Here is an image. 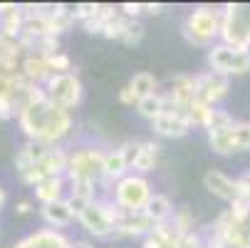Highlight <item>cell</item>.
Listing matches in <instances>:
<instances>
[{
    "instance_id": "6da1fadb",
    "label": "cell",
    "mask_w": 250,
    "mask_h": 248,
    "mask_svg": "<svg viewBox=\"0 0 250 248\" xmlns=\"http://www.w3.org/2000/svg\"><path fill=\"white\" fill-rule=\"evenodd\" d=\"M18 127L27 136V141H40L47 147H57L60 141L72 132V114L69 110L57 107L47 97L42 102L30 104L18 114Z\"/></svg>"
},
{
    "instance_id": "7a4b0ae2",
    "label": "cell",
    "mask_w": 250,
    "mask_h": 248,
    "mask_svg": "<svg viewBox=\"0 0 250 248\" xmlns=\"http://www.w3.org/2000/svg\"><path fill=\"white\" fill-rule=\"evenodd\" d=\"M221 40L238 50H250V3H228L221 10Z\"/></svg>"
},
{
    "instance_id": "3957f363",
    "label": "cell",
    "mask_w": 250,
    "mask_h": 248,
    "mask_svg": "<svg viewBox=\"0 0 250 248\" xmlns=\"http://www.w3.org/2000/svg\"><path fill=\"white\" fill-rule=\"evenodd\" d=\"M184 38L191 45L208 47L216 38H221V10L210 5L193 8L184 23Z\"/></svg>"
},
{
    "instance_id": "277c9868",
    "label": "cell",
    "mask_w": 250,
    "mask_h": 248,
    "mask_svg": "<svg viewBox=\"0 0 250 248\" xmlns=\"http://www.w3.org/2000/svg\"><path fill=\"white\" fill-rule=\"evenodd\" d=\"M122 216H124V208H119L114 201H99L97 199L84 208V214L77 221L94 238H112L117 233V224Z\"/></svg>"
},
{
    "instance_id": "5b68a950",
    "label": "cell",
    "mask_w": 250,
    "mask_h": 248,
    "mask_svg": "<svg viewBox=\"0 0 250 248\" xmlns=\"http://www.w3.org/2000/svg\"><path fill=\"white\" fill-rule=\"evenodd\" d=\"M154 196L151 191V184L146 176L141 174H126L122 181L114 184V203L129 214H139V211H144L149 199Z\"/></svg>"
},
{
    "instance_id": "8992f818",
    "label": "cell",
    "mask_w": 250,
    "mask_h": 248,
    "mask_svg": "<svg viewBox=\"0 0 250 248\" xmlns=\"http://www.w3.org/2000/svg\"><path fill=\"white\" fill-rule=\"evenodd\" d=\"M208 67L218 75H248L250 72V50H238L233 45L218 43L208 50Z\"/></svg>"
},
{
    "instance_id": "52a82bcc",
    "label": "cell",
    "mask_w": 250,
    "mask_h": 248,
    "mask_svg": "<svg viewBox=\"0 0 250 248\" xmlns=\"http://www.w3.org/2000/svg\"><path fill=\"white\" fill-rule=\"evenodd\" d=\"M104 169V152L99 147H82L69 154L67 181H99Z\"/></svg>"
},
{
    "instance_id": "ba28073f",
    "label": "cell",
    "mask_w": 250,
    "mask_h": 248,
    "mask_svg": "<svg viewBox=\"0 0 250 248\" xmlns=\"http://www.w3.org/2000/svg\"><path fill=\"white\" fill-rule=\"evenodd\" d=\"M45 94L50 102H55L57 107L62 110H75L77 104L82 102L84 87L80 82V77L75 72H67V75H52L45 82Z\"/></svg>"
},
{
    "instance_id": "9c48e42d",
    "label": "cell",
    "mask_w": 250,
    "mask_h": 248,
    "mask_svg": "<svg viewBox=\"0 0 250 248\" xmlns=\"http://www.w3.org/2000/svg\"><path fill=\"white\" fill-rule=\"evenodd\" d=\"M208 144H210L213 154H218V157L250 152V122H235L228 132L208 136Z\"/></svg>"
},
{
    "instance_id": "30bf717a",
    "label": "cell",
    "mask_w": 250,
    "mask_h": 248,
    "mask_svg": "<svg viewBox=\"0 0 250 248\" xmlns=\"http://www.w3.org/2000/svg\"><path fill=\"white\" fill-rule=\"evenodd\" d=\"M228 90H230V77H226V75H218L213 69H208L203 75H196V94H198V99L210 104V107H218L228 97Z\"/></svg>"
},
{
    "instance_id": "8fae6325",
    "label": "cell",
    "mask_w": 250,
    "mask_h": 248,
    "mask_svg": "<svg viewBox=\"0 0 250 248\" xmlns=\"http://www.w3.org/2000/svg\"><path fill=\"white\" fill-rule=\"evenodd\" d=\"M154 228H156V221L151 216H146L144 211H139V214H129V211H124V216L117 224L114 238H136V236L146 238L149 233H154Z\"/></svg>"
},
{
    "instance_id": "7c38bea8",
    "label": "cell",
    "mask_w": 250,
    "mask_h": 248,
    "mask_svg": "<svg viewBox=\"0 0 250 248\" xmlns=\"http://www.w3.org/2000/svg\"><path fill=\"white\" fill-rule=\"evenodd\" d=\"M203 186L226 203H233L238 199V179H230L228 174H223L218 169H208L203 174Z\"/></svg>"
},
{
    "instance_id": "4fadbf2b",
    "label": "cell",
    "mask_w": 250,
    "mask_h": 248,
    "mask_svg": "<svg viewBox=\"0 0 250 248\" xmlns=\"http://www.w3.org/2000/svg\"><path fill=\"white\" fill-rule=\"evenodd\" d=\"M13 248H72V241H69L62 231L40 228V231L20 238Z\"/></svg>"
},
{
    "instance_id": "5bb4252c",
    "label": "cell",
    "mask_w": 250,
    "mask_h": 248,
    "mask_svg": "<svg viewBox=\"0 0 250 248\" xmlns=\"http://www.w3.org/2000/svg\"><path fill=\"white\" fill-rule=\"evenodd\" d=\"M151 129L159 134V136H166V139H181L191 132V122L188 117L184 114H171V112H164L161 117H156L151 122Z\"/></svg>"
},
{
    "instance_id": "9a60e30c",
    "label": "cell",
    "mask_w": 250,
    "mask_h": 248,
    "mask_svg": "<svg viewBox=\"0 0 250 248\" xmlns=\"http://www.w3.org/2000/svg\"><path fill=\"white\" fill-rule=\"evenodd\" d=\"M20 72L25 75L27 82H32V85H42V87H45V82L55 75V72H52V67H50V60H47L45 55H35V52H30V55L22 57Z\"/></svg>"
},
{
    "instance_id": "2e32d148",
    "label": "cell",
    "mask_w": 250,
    "mask_h": 248,
    "mask_svg": "<svg viewBox=\"0 0 250 248\" xmlns=\"http://www.w3.org/2000/svg\"><path fill=\"white\" fill-rule=\"evenodd\" d=\"M40 216H42V221H45L50 228H55V231L69 226V224H72V219H75L72 208L67 206L64 199L52 201V203H40Z\"/></svg>"
},
{
    "instance_id": "e0dca14e",
    "label": "cell",
    "mask_w": 250,
    "mask_h": 248,
    "mask_svg": "<svg viewBox=\"0 0 250 248\" xmlns=\"http://www.w3.org/2000/svg\"><path fill=\"white\" fill-rule=\"evenodd\" d=\"M126 169H129V161L126 157L122 154V149H109V152H104V169H102V179L106 181H122L124 176H126Z\"/></svg>"
},
{
    "instance_id": "ac0fdd59",
    "label": "cell",
    "mask_w": 250,
    "mask_h": 248,
    "mask_svg": "<svg viewBox=\"0 0 250 248\" xmlns=\"http://www.w3.org/2000/svg\"><path fill=\"white\" fill-rule=\"evenodd\" d=\"M64 176H50V179H45L40 186H35V196H38L40 203H52V201H60L64 199Z\"/></svg>"
},
{
    "instance_id": "d6986e66",
    "label": "cell",
    "mask_w": 250,
    "mask_h": 248,
    "mask_svg": "<svg viewBox=\"0 0 250 248\" xmlns=\"http://www.w3.org/2000/svg\"><path fill=\"white\" fill-rule=\"evenodd\" d=\"M144 214L151 216L156 224L171 221V216H173V203H171V199H168L166 194H154V196L149 199L146 208H144Z\"/></svg>"
},
{
    "instance_id": "ffe728a7",
    "label": "cell",
    "mask_w": 250,
    "mask_h": 248,
    "mask_svg": "<svg viewBox=\"0 0 250 248\" xmlns=\"http://www.w3.org/2000/svg\"><path fill=\"white\" fill-rule=\"evenodd\" d=\"M156 159H159V144L156 141H141V149H139V157H136V161H134V171L136 174H149V171H154V166H156Z\"/></svg>"
},
{
    "instance_id": "44dd1931",
    "label": "cell",
    "mask_w": 250,
    "mask_h": 248,
    "mask_svg": "<svg viewBox=\"0 0 250 248\" xmlns=\"http://www.w3.org/2000/svg\"><path fill=\"white\" fill-rule=\"evenodd\" d=\"M75 23H77V20H75L72 8H67V5H62V3L52 5V10H50V32L55 35V38H57L60 32H67Z\"/></svg>"
},
{
    "instance_id": "7402d4cb",
    "label": "cell",
    "mask_w": 250,
    "mask_h": 248,
    "mask_svg": "<svg viewBox=\"0 0 250 248\" xmlns=\"http://www.w3.org/2000/svg\"><path fill=\"white\" fill-rule=\"evenodd\" d=\"M42 166L47 169L50 176H67V166H69V154L62 147H50L47 157L42 159Z\"/></svg>"
},
{
    "instance_id": "603a6c76",
    "label": "cell",
    "mask_w": 250,
    "mask_h": 248,
    "mask_svg": "<svg viewBox=\"0 0 250 248\" xmlns=\"http://www.w3.org/2000/svg\"><path fill=\"white\" fill-rule=\"evenodd\" d=\"M117 13H119V5H117V8H114V5H99L97 15H94L92 20L82 23V27H84L89 35H102V32H104V27H106V23H109Z\"/></svg>"
},
{
    "instance_id": "cb8c5ba5",
    "label": "cell",
    "mask_w": 250,
    "mask_h": 248,
    "mask_svg": "<svg viewBox=\"0 0 250 248\" xmlns=\"http://www.w3.org/2000/svg\"><path fill=\"white\" fill-rule=\"evenodd\" d=\"M136 112L144 117V119H156L164 114V94L156 92V94H149V97H141L139 104H136Z\"/></svg>"
},
{
    "instance_id": "d4e9b609",
    "label": "cell",
    "mask_w": 250,
    "mask_h": 248,
    "mask_svg": "<svg viewBox=\"0 0 250 248\" xmlns=\"http://www.w3.org/2000/svg\"><path fill=\"white\" fill-rule=\"evenodd\" d=\"M129 87L136 92V97H149V94H156L159 92V80L151 75V72H136L131 80H129Z\"/></svg>"
},
{
    "instance_id": "484cf974",
    "label": "cell",
    "mask_w": 250,
    "mask_h": 248,
    "mask_svg": "<svg viewBox=\"0 0 250 248\" xmlns=\"http://www.w3.org/2000/svg\"><path fill=\"white\" fill-rule=\"evenodd\" d=\"M213 112H216V107L206 104L203 99H196L191 107H188V122H191V127H203V129H208V124H210V119H213Z\"/></svg>"
},
{
    "instance_id": "4316f807",
    "label": "cell",
    "mask_w": 250,
    "mask_h": 248,
    "mask_svg": "<svg viewBox=\"0 0 250 248\" xmlns=\"http://www.w3.org/2000/svg\"><path fill=\"white\" fill-rule=\"evenodd\" d=\"M171 224H173L176 233L181 236V238L196 233V228H193L196 221H193V216H191V211H188V208H176V211H173V216H171Z\"/></svg>"
},
{
    "instance_id": "83f0119b",
    "label": "cell",
    "mask_w": 250,
    "mask_h": 248,
    "mask_svg": "<svg viewBox=\"0 0 250 248\" xmlns=\"http://www.w3.org/2000/svg\"><path fill=\"white\" fill-rule=\"evenodd\" d=\"M129 23H131V18H126V15H122V13H117L109 23H106V27H104V38L106 40H124V35H126V30H129Z\"/></svg>"
},
{
    "instance_id": "f1b7e54d",
    "label": "cell",
    "mask_w": 250,
    "mask_h": 248,
    "mask_svg": "<svg viewBox=\"0 0 250 248\" xmlns=\"http://www.w3.org/2000/svg\"><path fill=\"white\" fill-rule=\"evenodd\" d=\"M238 119H233V114L230 112H226V110H218L216 107V112H213V119H210V124H208V136H213V134H221V132H228L233 124H235Z\"/></svg>"
},
{
    "instance_id": "f546056e",
    "label": "cell",
    "mask_w": 250,
    "mask_h": 248,
    "mask_svg": "<svg viewBox=\"0 0 250 248\" xmlns=\"http://www.w3.org/2000/svg\"><path fill=\"white\" fill-rule=\"evenodd\" d=\"M45 179H50V174H47V169L42 166V161H40V164H35V166H30L25 174H20V181L27 184V186H32V189H35V186H40Z\"/></svg>"
},
{
    "instance_id": "4dcf8cb0",
    "label": "cell",
    "mask_w": 250,
    "mask_h": 248,
    "mask_svg": "<svg viewBox=\"0 0 250 248\" xmlns=\"http://www.w3.org/2000/svg\"><path fill=\"white\" fill-rule=\"evenodd\" d=\"M144 32H146V27H144V23L141 20H131L129 23V30H126V35H124V45H129V47H134V45H139L141 40H144Z\"/></svg>"
},
{
    "instance_id": "1f68e13d",
    "label": "cell",
    "mask_w": 250,
    "mask_h": 248,
    "mask_svg": "<svg viewBox=\"0 0 250 248\" xmlns=\"http://www.w3.org/2000/svg\"><path fill=\"white\" fill-rule=\"evenodd\" d=\"M47 60H50V67H52L55 75H67V72H72V60H69V55L57 52V55H50Z\"/></svg>"
},
{
    "instance_id": "d6a6232c",
    "label": "cell",
    "mask_w": 250,
    "mask_h": 248,
    "mask_svg": "<svg viewBox=\"0 0 250 248\" xmlns=\"http://www.w3.org/2000/svg\"><path fill=\"white\" fill-rule=\"evenodd\" d=\"M99 5H102V3H77V5L72 8L75 20H77V23H87V20H92V18L97 15Z\"/></svg>"
},
{
    "instance_id": "836d02e7",
    "label": "cell",
    "mask_w": 250,
    "mask_h": 248,
    "mask_svg": "<svg viewBox=\"0 0 250 248\" xmlns=\"http://www.w3.org/2000/svg\"><path fill=\"white\" fill-rule=\"evenodd\" d=\"M64 201H67V206H69V208H72L75 219H80V216L84 214V208L92 203L89 199H84V196H77V194H69V196H64Z\"/></svg>"
},
{
    "instance_id": "e575fe53",
    "label": "cell",
    "mask_w": 250,
    "mask_h": 248,
    "mask_svg": "<svg viewBox=\"0 0 250 248\" xmlns=\"http://www.w3.org/2000/svg\"><path fill=\"white\" fill-rule=\"evenodd\" d=\"M72 184V189H69V194H77V196H84L89 201H97L94 199V181H69Z\"/></svg>"
},
{
    "instance_id": "d590c367",
    "label": "cell",
    "mask_w": 250,
    "mask_h": 248,
    "mask_svg": "<svg viewBox=\"0 0 250 248\" xmlns=\"http://www.w3.org/2000/svg\"><path fill=\"white\" fill-rule=\"evenodd\" d=\"M18 107H15V99H10V97H0V119H18Z\"/></svg>"
},
{
    "instance_id": "8d00e7d4",
    "label": "cell",
    "mask_w": 250,
    "mask_h": 248,
    "mask_svg": "<svg viewBox=\"0 0 250 248\" xmlns=\"http://www.w3.org/2000/svg\"><path fill=\"white\" fill-rule=\"evenodd\" d=\"M119 149H122V154L126 157L129 166H134V161H136V157H139V149H141V141H136V139H131V141H124V144H122Z\"/></svg>"
},
{
    "instance_id": "74e56055",
    "label": "cell",
    "mask_w": 250,
    "mask_h": 248,
    "mask_svg": "<svg viewBox=\"0 0 250 248\" xmlns=\"http://www.w3.org/2000/svg\"><path fill=\"white\" fill-rule=\"evenodd\" d=\"M119 13L131 18V20H139V15L144 13V3H122L119 5Z\"/></svg>"
},
{
    "instance_id": "f35d334b",
    "label": "cell",
    "mask_w": 250,
    "mask_h": 248,
    "mask_svg": "<svg viewBox=\"0 0 250 248\" xmlns=\"http://www.w3.org/2000/svg\"><path fill=\"white\" fill-rule=\"evenodd\" d=\"M119 102H122V104H126V107H136V104H139V97H136V92L126 85V87H122V90H119Z\"/></svg>"
},
{
    "instance_id": "ab89813d",
    "label": "cell",
    "mask_w": 250,
    "mask_h": 248,
    "mask_svg": "<svg viewBox=\"0 0 250 248\" xmlns=\"http://www.w3.org/2000/svg\"><path fill=\"white\" fill-rule=\"evenodd\" d=\"M141 248H164V241H159L154 233H149L144 241H141Z\"/></svg>"
},
{
    "instance_id": "60d3db41",
    "label": "cell",
    "mask_w": 250,
    "mask_h": 248,
    "mask_svg": "<svg viewBox=\"0 0 250 248\" xmlns=\"http://www.w3.org/2000/svg\"><path fill=\"white\" fill-rule=\"evenodd\" d=\"M15 214L18 216H30L32 214V203L30 201H18L15 203Z\"/></svg>"
},
{
    "instance_id": "b9f144b4",
    "label": "cell",
    "mask_w": 250,
    "mask_h": 248,
    "mask_svg": "<svg viewBox=\"0 0 250 248\" xmlns=\"http://www.w3.org/2000/svg\"><path fill=\"white\" fill-rule=\"evenodd\" d=\"M144 13H149V15H161V13H164V3H144Z\"/></svg>"
},
{
    "instance_id": "7bdbcfd3",
    "label": "cell",
    "mask_w": 250,
    "mask_h": 248,
    "mask_svg": "<svg viewBox=\"0 0 250 248\" xmlns=\"http://www.w3.org/2000/svg\"><path fill=\"white\" fill-rule=\"evenodd\" d=\"M72 248H94L89 241H72Z\"/></svg>"
},
{
    "instance_id": "ee69618b",
    "label": "cell",
    "mask_w": 250,
    "mask_h": 248,
    "mask_svg": "<svg viewBox=\"0 0 250 248\" xmlns=\"http://www.w3.org/2000/svg\"><path fill=\"white\" fill-rule=\"evenodd\" d=\"M5 199H8V196H5L3 186H0V211H3V206H5Z\"/></svg>"
}]
</instances>
